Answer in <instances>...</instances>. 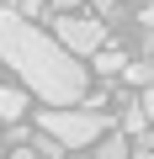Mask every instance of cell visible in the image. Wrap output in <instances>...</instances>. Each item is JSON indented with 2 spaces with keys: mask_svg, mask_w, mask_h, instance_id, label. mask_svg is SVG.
I'll return each mask as SVG.
<instances>
[{
  "mask_svg": "<svg viewBox=\"0 0 154 159\" xmlns=\"http://www.w3.org/2000/svg\"><path fill=\"white\" fill-rule=\"evenodd\" d=\"M53 37H58L69 53L91 58L96 48H106V21H101V16H80V11H58V16H53Z\"/></svg>",
  "mask_w": 154,
  "mask_h": 159,
  "instance_id": "3957f363",
  "label": "cell"
},
{
  "mask_svg": "<svg viewBox=\"0 0 154 159\" xmlns=\"http://www.w3.org/2000/svg\"><path fill=\"white\" fill-rule=\"evenodd\" d=\"M133 159H154V154H133Z\"/></svg>",
  "mask_w": 154,
  "mask_h": 159,
  "instance_id": "2e32d148",
  "label": "cell"
},
{
  "mask_svg": "<svg viewBox=\"0 0 154 159\" xmlns=\"http://www.w3.org/2000/svg\"><path fill=\"white\" fill-rule=\"evenodd\" d=\"M11 159H43V154H37V148H16Z\"/></svg>",
  "mask_w": 154,
  "mask_h": 159,
  "instance_id": "9a60e30c",
  "label": "cell"
},
{
  "mask_svg": "<svg viewBox=\"0 0 154 159\" xmlns=\"http://www.w3.org/2000/svg\"><path fill=\"white\" fill-rule=\"evenodd\" d=\"M96 16H101V21H112V16H117V0H96Z\"/></svg>",
  "mask_w": 154,
  "mask_h": 159,
  "instance_id": "30bf717a",
  "label": "cell"
},
{
  "mask_svg": "<svg viewBox=\"0 0 154 159\" xmlns=\"http://www.w3.org/2000/svg\"><path fill=\"white\" fill-rule=\"evenodd\" d=\"M122 80H128V85H138V90H149V85H154V58H128Z\"/></svg>",
  "mask_w": 154,
  "mask_h": 159,
  "instance_id": "8992f818",
  "label": "cell"
},
{
  "mask_svg": "<svg viewBox=\"0 0 154 159\" xmlns=\"http://www.w3.org/2000/svg\"><path fill=\"white\" fill-rule=\"evenodd\" d=\"M16 6H21V11H27V16H37V11H43V6H48V0H16Z\"/></svg>",
  "mask_w": 154,
  "mask_h": 159,
  "instance_id": "7c38bea8",
  "label": "cell"
},
{
  "mask_svg": "<svg viewBox=\"0 0 154 159\" xmlns=\"http://www.w3.org/2000/svg\"><path fill=\"white\" fill-rule=\"evenodd\" d=\"M96 159H133V138H128V133H112V127H106V133L96 138Z\"/></svg>",
  "mask_w": 154,
  "mask_h": 159,
  "instance_id": "277c9868",
  "label": "cell"
},
{
  "mask_svg": "<svg viewBox=\"0 0 154 159\" xmlns=\"http://www.w3.org/2000/svg\"><path fill=\"white\" fill-rule=\"evenodd\" d=\"M27 117V85H6L0 90V122H21Z\"/></svg>",
  "mask_w": 154,
  "mask_h": 159,
  "instance_id": "5b68a950",
  "label": "cell"
},
{
  "mask_svg": "<svg viewBox=\"0 0 154 159\" xmlns=\"http://www.w3.org/2000/svg\"><path fill=\"white\" fill-rule=\"evenodd\" d=\"M149 127V111H143V101H122V133L128 138H138Z\"/></svg>",
  "mask_w": 154,
  "mask_h": 159,
  "instance_id": "ba28073f",
  "label": "cell"
},
{
  "mask_svg": "<svg viewBox=\"0 0 154 159\" xmlns=\"http://www.w3.org/2000/svg\"><path fill=\"white\" fill-rule=\"evenodd\" d=\"M138 21H143V27L154 32V0H143V11H138Z\"/></svg>",
  "mask_w": 154,
  "mask_h": 159,
  "instance_id": "8fae6325",
  "label": "cell"
},
{
  "mask_svg": "<svg viewBox=\"0 0 154 159\" xmlns=\"http://www.w3.org/2000/svg\"><path fill=\"white\" fill-rule=\"evenodd\" d=\"M138 101H143V111H149V122H154V85H149V90H143Z\"/></svg>",
  "mask_w": 154,
  "mask_h": 159,
  "instance_id": "4fadbf2b",
  "label": "cell"
},
{
  "mask_svg": "<svg viewBox=\"0 0 154 159\" xmlns=\"http://www.w3.org/2000/svg\"><path fill=\"white\" fill-rule=\"evenodd\" d=\"M32 148H37L43 159H64V154H69V148H64V143H58L53 133H43V127H37V138H32Z\"/></svg>",
  "mask_w": 154,
  "mask_h": 159,
  "instance_id": "9c48e42d",
  "label": "cell"
},
{
  "mask_svg": "<svg viewBox=\"0 0 154 159\" xmlns=\"http://www.w3.org/2000/svg\"><path fill=\"white\" fill-rule=\"evenodd\" d=\"M0 64L48 106H80L91 90V69L80 64V53H69L53 32H37L16 0L0 6Z\"/></svg>",
  "mask_w": 154,
  "mask_h": 159,
  "instance_id": "6da1fadb",
  "label": "cell"
},
{
  "mask_svg": "<svg viewBox=\"0 0 154 159\" xmlns=\"http://www.w3.org/2000/svg\"><path fill=\"white\" fill-rule=\"evenodd\" d=\"M53 11H74V6H85V0H48Z\"/></svg>",
  "mask_w": 154,
  "mask_h": 159,
  "instance_id": "5bb4252c",
  "label": "cell"
},
{
  "mask_svg": "<svg viewBox=\"0 0 154 159\" xmlns=\"http://www.w3.org/2000/svg\"><path fill=\"white\" fill-rule=\"evenodd\" d=\"M91 58H96V74H106V80H117V74H122V69H128V58H122V53H117V48H96V53H91Z\"/></svg>",
  "mask_w": 154,
  "mask_h": 159,
  "instance_id": "52a82bcc",
  "label": "cell"
},
{
  "mask_svg": "<svg viewBox=\"0 0 154 159\" xmlns=\"http://www.w3.org/2000/svg\"><path fill=\"white\" fill-rule=\"evenodd\" d=\"M37 127L53 133V138L74 154V148H96V138H101L112 122H106L96 106H43V111H37Z\"/></svg>",
  "mask_w": 154,
  "mask_h": 159,
  "instance_id": "7a4b0ae2",
  "label": "cell"
}]
</instances>
